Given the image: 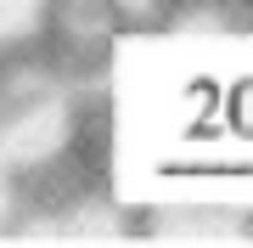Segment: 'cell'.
Segmentation results:
<instances>
[{
	"label": "cell",
	"mask_w": 253,
	"mask_h": 248,
	"mask_svg": "<svg viewBox=\"0 0 253 248\" xmlns=\"http://www.w3.org/2000/svg\"><path fill=\"white\" fill-rule=\"evenodd\" d=\"M73 147H79V107L62 79L0 101V169L17 186H40L62 175Z\"/></svg>",
	"instance_id": "6da1fadb"
},
{
	"label": "cell",
	"mask_w": 253,
	"mask_h": 248,
	"mask_svg": "<svg viewBox=\"0 0 253 248\" xmlns=\"http://www.w3.org/2000/svg\"><path fill=\"white\" fill-rule=\"evenodd\" d=\"M152 237L158 243H236L248 237V214L214 209V203H169L152 214Z\"/></svg>",
	"instance_id": "7a4b0ae2"
}]
</instances>
